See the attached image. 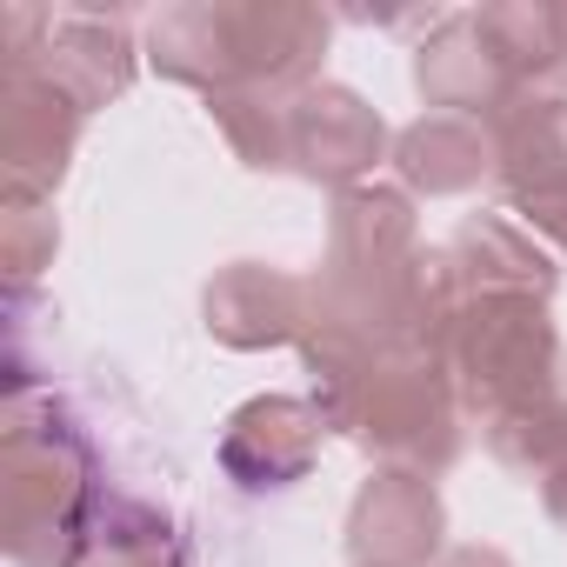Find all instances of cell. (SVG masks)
Returning <instances> with one entry per match:
<instances>
[{"instance_id": "1", "label": "cell", "mask_w": 567, "mask_h": 567, "mask_svg": "<svg viewBox=\"0 0 567 567\" xmlns=\"http://www.w3.org/2000/svg\"><path fill=\"white\" fill-rule=\"evenodd\" d=\"M94 454L81 427L34 394L8 401L0 441V547L14 567H74L87 514H94Z\"/></svg>"}, {"instance_id": "2", "label": "cell", "mask_w": 567, "mask_h": 567, "mask_svg": "<svg viewBox=\"0 0 567 567\" xmlns=\"http://www.w3.org/2000/svg\"><path fill=\"white\" fill-rule=\"evenodd\" d=\"M414 254H421V220H414V194L408 187L361 181V187L334 194L328 267L315 274L321 315L354 321L361 334H374L381 348H394L401 288H408Z\"/></svg>"}, {"instance_id": "3", "label": "cell", "mask_w": 567, "mask_h": 567, "mask_svg": "<svg viewBox=\"0 0 567 567\" xmlns=\"http://www.w3.org/2000/svg\"><path fill=\"white\" fill-rule=\"evenodd\" d=\"M434 361L454 374L461 408L481 421L567 394V348H560V328L547 321V301H520V295L467 301Z\"/></svg>"}, {"instance_id": "4", "label": "cell", "mask_w": 567, "mask_h": 567, "mask_svg": "<svg viewBox=\"0 0 567 567\" xmlns=\"http://www.w3.org/2000/svg\"><path fill=\"white\" fill-rule=\"evenodd\" d=\"M354 441L381 467H408L434 481L467 447V408H461L454 374L421 348H381L361 414H354Z\"/></svg>"}, {"instance_id": "5", "label": "cell", "mask_w": 567, "mask_h": 567, "mask_svg": "<svg viewBox=\"0 0 567 567\" xmlns=\"http://www.w3.org/2000/svg\"><path fill=\"white\" fill-rule=\"evenodd\" d=\"M200 315H207V334L220 348L260 354V348L308 341V328L321 321V295H315L308 274L267 267V260H234V267H220L207 280Z\"/></svg>"}, {"instance_id": "6", "label": "cell", "mask_w": 567, "mask_h": 567, "mask_svg": "<svg viewBox=\"0 0 567 567\" xmlns=\"http://www.w3.org/2000/svg\"><path fill=\"white\" fill-rule=\"evenodd\" d=\"M388 154V121L341 81H315L308 94L288 101V167L315 187H361L374 161Z\"/></svg>"}, {"instance_id": "7", "label": "cell", "mask_w": 567, "mask_h": 567, "mask_svg": "<svg viewBox=\"0 0 567 567\" xmlns=\"http://www.w3.org/2000/svg\"><path fill=\"white\" fill-rule=\"evenodd\" d=\"M447 554V507L427 474L374 467L348 507V560L354 567H434Z\"/></svg>"}, {"instance_id": "8", "label": "cell", "mask_w": 567, "mask_h": 567, "mask_svg": "<svg viewBox=\"0 0 567 567\" xmlns=\"http://www.w3.org/2000/svg\"><path fill=\"white\" fill-rule=\"evenodd\" d=\"M81 107L41 74V68H8L0 81V161H8V194L48 200L81 147Z\"/></svg>"}, {"instance_id": "9", "label": "cell", "mask_w": 567, "mask_h": 567, "mask_svg": "<svg viewBox=\"0 0 567 567\" xmlns=\"http://www.w3.org/2000/svg\"><path fill=\"white\" fill-rule=\"evenodd\" d=\"M227 41H234V87L295 101L321 81L328 14L295 8V0H247V8H227Z\"/></svg>"}, {"instance_id": "10", "label": "cell", "mask_w": 567, "mask_h": 567, "mask_svg": "<svg viewBox=\"0 0 567 567\" xmlns=\"http://www.w3.org/2000/svg\"><path fill=\"white\" fill-rule=\"evenodd\" d=\"M321 441H328V421H321L315 401H301V394H254L220 427V467L247 494L295 487L321 461Z\"/></svg>"}, {"instance_id": "11", "label": "cell", "mask_w": 567, "mask_h": 567, "mask_svg": "<svg viewBox=\"0 0 567 567\" xmlns=\"http://www.w3.org/2000/svg\"><path fill=\"white\" fill-rule=\"evenodd\" d=\"M21 68H41L81 114L121 101L134 87V68H141V48L127 34L121 14H94V8H61L48 14V34L34 48V61Z\"/></svg>"}, {"instance_id": "12", "label": "cell", "mask_w": 567, "mask_h": 567, "mask_svg": "<svg viewBox=\"0 0 567 567\" xmlns=\"http://www.w3.org/2000/svg\"><path fill=\"white\" fill-rule=\"evenodd\" d=\"M414 87H421L427 114H467V121H494L520 94V81L507 74V61L481 34L474 8L434 21V34L414 48Z\"/></svg>"}, {"instance_id": "13", "label": "cell", "mask_w": 567, "mask_h": 567, "mask_svg": "<svg viewBox=\"0 0 567 567\" xmlns=\"http://www.w3.org/2000/svg\"><path fill=\"white\" fill-rule=\"evenodd\" d=\"M447 260L461 274L467 301H507V295L547 301L554 280H560V260L540 247V234H527L507 214H467L447 240Z\"/></svg>"}, {"instance_id": "14", "label": "cell", "mask_w": 567, "mask_h": 567, "mask_svg": "<svg viewBox=\"0 0 567 567\" xmlns=\"http://www.w3.org/2000/svg\"><path fill=\"white\" fill-rule=\"evenodd\" d=\"M487 127H494V181L514 207L567 187V94L520 87Z\"/></svg>"}, {"instance_id": "15", "label": "cell", "mask_w": 567, "mask_h": 567, "mask_svg": "<svg viewBox=\"0 0 567 567\" xmlns=\"http://www.w3.org/2000/svg\"><path fill=\"white\" fill-rule=\"evenodd\" d=\"M394 174L408 194L447 200L494 181V127L467 114H421L394 134Z\"/></svg>"}, {"instance_id": "16", "label": "cell", "mask_w": 567, "mask_h": 567, "mask_svg": "<svg viewBox=\"0 0 567 567\" xmlns=\"http://www.w3.org/2000/svg\"><path fill=\"white\" fill-rule=\"evenodd\" d=\"M147 61L154 74L200 87L207 101L234 87V41H227V8L220 0H181L147 21Z\"/></svg>"}, {"instance_id": "17", "label": "cell", "mask_w": 567, "mask_h": 567, "mask_svg": "<svg viewBox=\"0 0 567 567\" xmlns=\"http://www.w3.org/2000/svg\"><path fill=\"white\" fill-rule=\"evenodd\" d=\"M487 454H494L514 481L540 487L547 514L567 527V394L494 414V421H487Z\"/></svg>"}, {"instance_id": "18", "label": "cell", "mask_w": 567, "mask_h": 567, "mask_svg": "<svg viewBox=\"0 0 567 567\" xmlns=\"http://www.w3.org/2000/svg\"><path fill=\"white\" fill-rule=\"evenodd\" d=\"M74 567H187V540H181V527L154 501L101 487Z\"/></svg>"}, {"instance_id": "19", "label": "cell", "mask_w": 567, "mask_h": 567, "mask_svg": "<svg viewBox=\"0 0 567 567\" xmlns=\"http://www.w3.org/2000/svg\"><path fill=\"white\" fill-rule=\"evenodd\" d=\"M301 361L315 374V408L328 421V434H354V414H361V394H368V374L381 361V341L361 334L354 321H334L321 315L301 341Z\"/></svg>"}, {"instance_id": "20", "label": "cell", "mask_w": 567, "mask_h": 567, "mask_svg": "<svg viewBox=\"0 0 567 567\" xmlns=\"http://www.w3.org/2000/svg\"><path fill=\"white\" fill-rule=\"evenodd\" d=\"M474 14L520 87H540L567 68V0H494Z\"/></svg>"}, {"instance_id": "21", "label": "cell", "mask_w": 567, "mask_h": 567, "mask_svg": "<svg viewBox=\"0 0 567 567\" xmlns=\"http://www.w3.org/2000/svg\"><path fill=\"white\" fill-rule=\"evenodd\" d=\"M207 107H214V127L227 134L240 167H254V174H280V167H288V101H267L254 87H227Z\"/></svg>"}, {"instance_id": "22", "label": "cell", "mask_w": 567, "mask_h": 567, "mask_svg": "<svg viewBox=\"0 0 567 567\" xmlns=\"http://www.w3.org/2000/svg\"><path fill=\"white\" fill-rule=\"evenodd\" d=\"M61 247V220L48 200H21L8 194V207H0V267H8L14 280H34Z\"/></svg>"}, {"instance_id": "23", "label": "cell", "mask_w": 567, "mask_h": 567, "mask_svg": "<svg viewBox=\"0 0 567 567\" xmlns=\"http://www.w3.org/2000/svg\"><path fill=\"white\" fill-rule=\"evenodd\" d=\"M514 214H520V227H527V234H540V240H554V247L567 254V187L534 194V200H520Z\"/></svg>"}, {"instance_id": "24", "label": "cell", "mask_w": 567, "mask_h": 567, "mask_svg": "<svg viewBox=\"0 0 567 567\" xmlns=\"http://www.w3.org/2000/svg\"><path fill=\"white\" fill-rule=\"evenodd\" d=\"M434 567H514L501 547H487V540H467V547H447Z\"/></svg>"}]
</instances>
